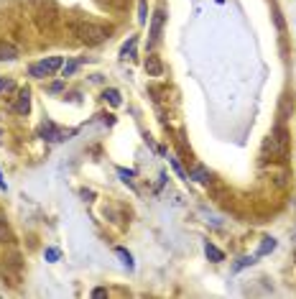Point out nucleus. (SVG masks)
I'll use <instances>...</instances> for the list:
<instances>
[{"instance_id":"nucleus-2","label":"nucleus","mask_w":296,"mask_h":299,"mask_svg":"<svg viewBox=\"0 0 296 299\" xmlns=\"http://www.w3.org/2000/svg\"><path fill=\"white\" fill-rule=\"evenodd\" d=\"M289 138V133H286V128H276V130H273L271 133V138L263 143V153H268L271 151V159H283V156H286V141Z\"/></svg>"},{"instance_id":"nucleus-8","label":"nucleus","mask_w":296,"mask_h":299,"mask_svg":"<svg viewBox=\"0 0 296 299\" xmlns=\"http://www.w3.org/2000/svg\"><path fill=\"white\" fill-rule=\"evenodd\" d=\"M189 179H194V182L204 184V182H210V179H212V171L207 169V166H202V164H197L194 169L189 171Z\"/></svg>"},{"instance_id":"nucleus-4","label":"nucleus","mask_w":296,"mask_h":299,"mask_svg":"<svg viewBox=\"0 0 296 299\" xmlns=\"http://www.w3.org/2000/svg\"><path fill=\"white\" fill-rule=\"evenodd\" d=\"M164 21H166L164 8H156V10H153V18H151V28H148V43H151V46H153V43L158 41V36H161Z\"/></svg>"},{"instance_id":"nucleus-19","label":"nucleus","mask_w":296,"mask_h":299,"mask_svg":"<svg viewBox=\"0 0 296 299\" xmlns=\"http://www.w3.org/2000/svg\"><path fill=\"white\" fill-rule=\"evenodd\" d=\"M138 21L146 23V0H141V5H138Z\"/></svg>"},{"instance_id":"nucleus-17","label":"nucleus","mask_w":296,"mask_h":299,"mask_svg":"<svg viewBox=\"0 0 296 299\" xmlns=\"http://www.w3.org/2000/svg\"><path fill=\"white\" fill-rule=\"evenodd\" d=\"M115 253H118V256L123 258V263L128 266V269H133V256H130L128 251H125V248H115Z\"/></svg>"},{"instance_id":"nucleus-10","label":"nucleus","mask_w":296,"mask_h":299,"mask_svg":"<svg viewBox=\"0 0 296 299\" xmlns=\"http://www.w3.org/2000/svg\"><path fill=\"white\" fill-rule=\"evenodd\" d=\"M204 253H207V258L210 261H214V263H220V261H225V253L217 248V246H212V243L207 240L204 243Z\"/></svg>"},{"instance_id":"nucleus-3","label":"nucleus","mask_w":296,"mask_h":299,"mask_svg":"<svg viewBox=\"0 0 296 299\" xmlns=\"http://www.w3.org/2000/svg\"><path fill=\"white\" fill-rule=\"evenodd\" d=\"M62 66H64V57H49V59H43L39 64H31L28 66V74L33 77V80H43V77L56 74Z\"/></svg>"},{"instance_id":"nucleus-15","label":"nucleus","mask_w":296,"mask_h":299,"mask_svg":"<svg viewBox=\"0 0 296 299\" xmlns=\"http://www.w3.org/2000/svg\"><path fill=\"white\" fill-rule=\"evenodd\" d=\"M273 248H276V238H263V243H260V248H258V256H266Z\"/></svg>"},{"instance_id":"nucleus-11","label":"nucleus","mask_w":296,"mask_h":299,"mask_svg":"<svg viewBox=\"0 0 296 299\" xmlns=\"http://www.w3.org/2000/svg\"><path fill=\"white\" fill-rule=\"evenodd\" d=\"M135 43H138V36H130V41L120 49V57H123V59H130L133 54H135Z\"/></svg>"},{"instance_id":"nucleus-7","label":"nucleus","mask_w":296,"mask_h":299,"mask_svg":"<svg viewBox=\"0 0 296 299\" xmlns=\"http://www.w3.org/2000/svg\"><path fill=\"white\" fill-rule=\"evenodd\" d=\"M13 110H16L18 115H28V110H31V92L28 90H21L18 92V100H16Z\"/></svg>"},{"instance_id":"nucleus-1","label":"nucleus","mask_w":296,"mask_h":299,"mask_svg":"<svg viewBox=\"0 0 296 299\" xmlns=\"http://www.w3.org/2000/svg\"><path fill=\"white\" fill-rule=\"evenodd\" d=\"M69 28H72V33L79 41L87 43V46H97V43H102L110 36V28L95 23V21H87V18H77Z\"/></svg>"},{"instance_id":"nucleus-14","label":"nucleus","mask_w":296,"mask_h":299,"mask_svg":"<svg viewBox=\"0 0 296 299\" xmlns=\"http://www.w3.org/2000/svg\"><path fill=\"white\" fill-rule=\"evenodd\" d=\"M102 97H105V100H107V103H110L112 107H118V105L123 103V100H120V92H118V90H105V92H102Z\"/></svg>"},{"instance_id":"nucleus-6","label":"nucleus","mask_w":296,"mask_h":299,"mask_svg":"<svg viewBox=\"0 0 296 299\" xmlns=\"http://www.w3.org/2000/svg\"><path fill=\"white\" fill-rule=\"evenodd\" d=\"M21 57L18 46H13L10 41H0V62H16Z\"/></svg>"},{"instance_id":"nucleus-20","label":"nucleus","mask_w":296,"mask_h":299,"mask_svg":"<svg viewBox=\"0 0 296 299\" xmlns=\"http://www.w3.org/2000/svg\"><path fill=\"white\" fill-rule=\"evenodd\" d=\"M46 258L49 261H56V258H59V251H56V248H46Z\"/></svg>"},{"instance_id":"nucleus-16","label":"nucleus","mask_w":296,"mask_h":299,"mask_svg":"<svg viewBox=\"0 0 296 299\" xmlns=\"http://www.w3.org/2000/svg\"><path fill=\"white\" fill-rule=\"evenodd\" d=\"M10 90H16V82L13 80H8V77H0V95H5Z\"/></svg>"},{"instance_id":"nucleus-18","label":"nucleus","mask_w":296,"mask_h":299,"mask_svg":"<svg viewBox=\"0 0 296 299\" xmlns=\"http://www.w3.org/2000/svg\"><path fill=\"white\" fill-rule=\"evenodd\" d=\"M169 164H171V166H174V171H176V174H179V179H184V182H187V179H189V176H187V174H184V169H181V166H179V161H176V159H174V156H169Z\"/></svg>"},{"instance_id":"nucleus-9","label":"nucleus","mask_w":296,"mask_h":299,"mask_svg":"<svg viewBox=\"0 0 296 299\" xmlns=\"http://www.w3.org/2000/svg\"><path fill=\"white\" fill-rule=\"evenodd\" d=\"M41 136L49 138V141H64V133L56 130L54 123H43V126H41Z\"/></svg>"},{"instance_id":"nucleus-12","label":"nucleus","mask_w":296,"mask_h":299,"mask_svg":"<svg viewBox=\"0 0 296 299\" xmlns=\"http://www.w3.org/2000/svg\"><path fill=\"white\" fill-rule=\"evenodd\" d=\"M79 64H82V59H74V62H69V64H64L62 69H59V74L64 77V80H66V77H72V74L79 69Z\"/></svg>"},{"instance_id":"nucleus-22","label":"nucleus","mask_w":296,"mask_h":299,"mask_svg":"<svg viewBox=\"0 0 296 299\" xmlns=\"http://www.w3.org/2000/svg\"><path fill=\"white\" fill-rule=\"evenodd\" d=\"M0 190H8V184H5V179H3V174H0Z\"/></svg>"},{"instance_id":"nucleus-23","label":"nucleus","mask_w":296,"mask_h":299,"mask_svg":"<svg viewBox=\"0 0 296 299\" xmlns=\"http://www.w3.org/2000/svg\"><path fill=\"white\" fill-rule=\"evenodd\" d=\"M294 261H296V251H294Z\"/></svg>"},{"instance_id":"nucleus-13","label":"nucleus","mask_w":296,"mask_h":299,"mask_svg":"<svg viewBox=\"0 0 296 299\" xmlns=\"http://www.w3.org/2000/svg\"><path fill=\"white\" fill-rule=\"evenodd\" d=\"M13 240V233L8 230V223H5V217L0 215V243H10Z\"/></svg>"},{"instance_id":"nucleus-5","label":"nucleus","mask_w":296,"mask_h":299,"mask_svg":"<svg viewBox=\"0 0 296 299\" xmlns=\"http://www.w3.org/2000/svg\"><path fill=\"white\" fill-rule=\"evenodd\" d=\"M143 69H146L148 77H161L164 74V64H161V59H158L156 54H148L146 62H143Z\"/></svg>"},{"instance_id":"nucleus-21","label":"nucleus","mask_w":296,"mask_h":299,"mask_svg":"<svg viewBox=\"0 0 296 299\" xmlns=\"http://www.w3.org/2000/svg\"><path fill=\"white\" fill-rule=\"evenodd\" d=\"M92 297H107V289H95Z\"/></svg>"}]
</instances>
